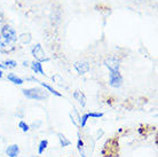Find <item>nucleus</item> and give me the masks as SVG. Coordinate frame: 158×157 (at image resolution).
Here are the masks:
<instances>
[{"instance_id":"ddd939ff","label":"nucleus","mask_w":158,"mask_h":157,"mask_svg":"<svg viewBox=\"0 0 158 157\" xmlns=\"http://www.w3.org/2000/svg\"><path fill=\"white\" fill-rule=\"evenodd\" d=\"M70 118H71L72 123L75 124V125H79V123H80V117H79L78 112L76 111V109L72 110V112H70Z\"/></svg>"},{"instance_id":"aec40b11","label":"nucleus","mask_w":158,"mask_h":157,"mask_svg":"<svg viewBox=\"0 0 158 157\" xmlns=\"http://www.w3.org/2000/svg\"><path fill=\"white\" fill-rule=\"evenodd\" d=\"M103 116V112H88L89 118H101Z\"/></svg>"},{"instance_id":"1a4fd4ad","label":"nucleus","mask_w":158,"mask_h":157,"mask_svg":"<svg viewBox=\"0 0 158 157\" xmlns=\"http://www.w3.org/2000/svg\"><path fill=\"white\" fill-rule=\"evenodd\" d=\"M6 154L9 157H17L20 154V147L17 145H10L7 147L6 149Z\"/></svg>"},{"instance_id":"412c9836","label":"nucleus","mask_w":158,"mask_h":157,"mask_svg":"<svg viewBox=\"0 0 158 157\" xmlns=\"http://www.w3.org/2000/svg\"><path fill=\"white\" fill-rule=\"evenodd\" d=\"M5 68H6V67H5L4 64H1V63H0V69H1V70H2V69H5Z\"/></svg>"},{"instance_id":"f257e3e1","label":"nucleus","mask_w":158,"mask_h":157,"mask_svg":"<svg viewBox=\"0 0 158 157\" xmlns=\"http://www.w3.org/2000/svg\"><path fill=\"white\" fill-rule=\"evenodd\" d=\"M24 96H27L28 99L31 100H37V101H41L45 99L48 98V93L43 88L39 87H32V88H24L22 90Z\"/></svg>"},{"instance_id":"a211bd4d","label":"nucleus","mask_w":158,"mask_h":157,"mask_svg":"<svg viewBox=\"0 0 158 157\" xmlns=\"http://www.w3.org/2000/svg\"><path fill=\"white\" fill-rule=\"evenodd\" d=\"M88 119H89V117H88V114H84L83 116L80 117V123H79V125L81 126V127H85Z\"/></svg>"},{"instance_id":"dca6fc26","label":"nucleus","mask_w":158,"mask_h":157,"mask_svg":"<svg viewBox=\"0 0 158 157\" xmlns=\"http://www.w3.org/2000/svg\"><path fill=\"white\" fill-rule=\"evenodd\" d=\"M31 39H32V37L29 32H27V33H22V35L20 36V40L23 44H29L30 41H31Z\"/></svg>"},{"instance_id":"393cba45","label":"nucleus","mask_w":158,"mask_h":157,"mask_svg":"<svg viewBox=\"0 0 158 157\" xmlns=\"http://www.w3.org/2000/svg\"><path fill=\"white\" fill-rule=\"evenodd\" d=\"M32 157H41V156H32Z\"/></svg>"},{"instance_id":"6ab92c4d","label":"nucleus","mask_w":158,"mask_h":157,"mask_svg":"<svg viewBox=\"0 0 158 157\" xmlns=\"http://www.w3.org/2000/svg\"><path fill=\"white\" fill-rule=\"evenodd\" d=\"M19 127H20V129L23 131V132H28V131L30 130V126H29L27 123L24 122V121H21V122L19 123Z\"/></svg>"},{"instance_id":"9b49d317","label":"nucleus","mask_w":158,"mask_h":157,"mask_svg":"<svg viewBox=\"0 0 158 157\" xmlns=\"http://www.w3.org/2000/svg\"><path fill=\"white\" fill-rule=\"evenodd\" d=\"M7 79L10 83L15 84V85H22V84L24 83L23 79L21 78V77H19L17 75H15V74H13V72L8 74V75H7Z\"/></svg>"},{"instance_id":"f03ea898","label":"nucleus","mask_w":158,"mask_h":157,"mask_svg":"<svg viewBox=\"0 0 158 157\" xmlns=\"http://www.w3.org/2000/svg\"><path fill=\"white\" fill-rule=\"evenodd\" d=\"M0 38L4 40L5 44L10 45V44L15 43L17 40V35H16V31L10 25H4L1 28V37Z\"/></svg>"},{"instance_id":"6e6552de","label":"nucleus","mask_w":158,"mask_h":157,"mask_svg":"<svg viewBox=\"0 0 158 157\" xmlns=\"http://www.w3.org/2000/svg\"><path fill=\"white\" fill-rule=\"evenodd\" d=\"M31 69L35 74H39L41 76H45V71H44L43 68V62H39V61H33L31 62Z\"/></svg>"},{"instance_id":"a878e982","label":"nucleus","mask_w":158,"mask_h":157,"mask_svg":"<svg viewBox=\"0 0 158 157\" xmlns=\"http://www.w3.org/2000/svg\"><path fill=\"white\" fill-rule=\"evenodd\" d=\"M67 157H69V156H67Z\"/></svg>"},{"instance_id":"39448f33","label":"nucleus","mask_w":158,"mask_h":157,"mask_svg":"<svg viewBox=\"0 0 158 157\" xmlns=\"http://www.w3.org/2000/svg\"><path fill=\"white\" fill-rule=\"evenodd\" d=\"M75 69L76 71L78 72L79 75H85L86 72L89 71L91 67H89V63L86 62V61H78V62L75 63Z\"/></svg>"},{"instance_id":"5701e85b","label":"nucleus","mask_w":158,"mask_h":157,"mask_svg":"<svg viewBox=\"0 0 158 157\" xmlns=\"http://www.w3.org/2000/svg\"><path fill=\"white\" fill-rule=\"evenodd\" d=\"M0 78H2V70L0 69Z\"/></svg>"},{"instance_id":"423d86ee","label":"nucleus","mask_w":158,"mask_h":157,"mask_svg":"<svg viewBox=\"0 0 158 157\" xmlns=\"http://www.w3.org/2000/svg\"><path fill=\"white\" fill-rule=\"evenodd\" d=\"M104 66L109 69V71H119L120 63L115 57H110V59H107L104 61Z\"/></svg>"},{"instance_id":"2eb2a0df","label":"nucleus","mask_w":158,"mask_h":157,"mask_svg":"<svg viewBox=\"0 0 158 157\" xmlns=\"http://www.w3.org/2000/svg\"><path fill=\"white\" fill-rule=\"evenodd\" d=\"M77 148H78L79 154L81 155V157H86L85 156V150H84V142H83V140L80 139L79 135H78V141H77Z\"/></svg>"},{"instance_id":"4be33fe9","label":"nucleus","mask_w":158,"mask_h":157,"mask_svg":"<svg viewBox=\"0 0 158 157\" xmlns=\"http://www.w3.org/2000/svg\"><path fill=\"white\" fill-rule=\"evenodd\" d=\"M23 66H24V67H27V66H29V62H23Z\"/></svg>"},{"instance_id":"b1692460","label":"nucleus","mask_w":158,"mask_h":157,"mask_svg":"<svg viewBox=\"0 0 158 157\" xmlns=\"http://www.w3.org/2000/svg\"><path fill=\"white\" fill-rule=\"evenodd\" d=\"M2 21H4V19H2V16L0 15V23H2Z\"/></svg>"},{"instance_id":"9d476101","label":"nucleus","mask_w":158,"mask_h":157,"mask_svg":"<svg viewBox=\"0 0 158 157\" xmlns=\"http://www.w3.org/2000/svg\"><path fill=\"white\" fill-rule=\"evenodd\" d=\"M73 98L81 104V107L86 106V96H85V94L81 91H76L75 93H73Z\"/></svg>"},{"instance_id":"4468645a","label":"nucleus","mask_w":158,"mask_h":157,"mask_svg":"<svg viewBox=\"0 0 158 157\" xmlns=\"http://www.w3.org/2000/svg\"><path fill=\"white\" fill-rule=\"evenodd\" d=\"M47 147H48V140H46V139H45V140H41L39 143V148H38V154L41 155V154L46 150Z\"/></svg>"},{"instance_id":"7ed1b4c3","label":"nucleus","mask_w":158,"mask_h":157,"mask_svg":"<svg viewBox=\"0 0 158 157\" xmlns=\"http://www.w3.org/2000/svg\"><path fill=\"white\" fill-rule=\"evenodd\" d=\"M31 53L33 55V57L36 59V61H39V62L48 61V57L46 56V53L43 49V46L40 44H36L35 46H32Z\"/></svg>"},{"instance_id":"f3484780","label":"nucleus","mask_w":158,"mask_h":157,"mask_svg":"<svg viewBox=\"0 0 158 157\" xmlns=\"http://www.w3.org/2000/svg\"><path fill=\"white\" fill-rule=\"evenodd\" d=\"M4 66L6 68H16L17 67V63L14 61V60H7L4 62Z\"/></svg>"},{"instance_id":"0eeeda50","label":"nucleus","mask_w":158,"mask_h":157,"mask_svg":"<svg viewBox=\"0 0 158 157\" xmlns=\"http://www.w3.org/2000/svg\"><path fill=\"white\" fill-rule=\"evenodd\" d=\"M28 79H29V80H35V82H37L40 85V86H43L45 90H47L49 93H52V94L56 95V96H62V94H61L60 92H57L56 90H54V88H53L51 85H48V84H46V83L40 82V80H38V79H36V78H33V77H30V78H28Z\"/></svg>"},{"instance_id":"20e7f679","label":"nucleus","mask_w":158,"mask_h":157,"mask_svg":"<svg viewBox=\"0 0 158 157\" xmlns=\"http://www.w3.org/2000/svg\"><path fill=\"white\" fill-rule=\"evenodd\" d=\"M109 85L114 88H119L123 85V76L119 71H110V74H109Z\"/></svg>"},{"instance_id":"f8f14e48","label":"nucleus","mask_w":158,"mask_h":157,"mask_svg":"<svg viewBox=\"0 0 158 157\" xmlns=\"http://www.w3.org/2000/svg\"><path fill=\"white\" fill-rule=\"evenodd\" d=\"M57 137H59V141H60V145H61V147H68V146L71 145V141L68 139L64 134L62 133H59L57 134Z\"/></svg>"}]
</instances>
